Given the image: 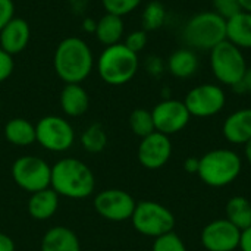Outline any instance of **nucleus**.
<instances>
[{"label": "nucleus", "instance_id": "4c0bfd02", "mask_svg": "<svg viewBox=\"0 0 251 251\" xmlns=\"http://www.w3.org/2000/svg\"><path fill=\"white\" fill-rule=\"evenodd\" d=\"M184 168L187 172L190 174H197L199 171V159H194V157H188L184 163Z\"/></svg>", "mask_w": 251, "mask_h": 251}, {"label": "nucleus", "instance_id": "b1692460", "mask_svg": "<svg viewBox=\"0 0 251 251\" xmlns=\"http://www.w3.org/2000/svg\"><path fill=\"white\" fill-rule=\"evenodd\" d=\"M226 219L240 231L251 226V203L241 196L232 197L226 203Z\"/></svg>", "mask_w": 251, "mask_h": 251}, {"label": "nucleus", "instance_id": "1a4fd4ad", "mask_svg": "<svg viewBox=\"0 0 251 251\" xmlns=\"http://www.w3.org/2000/svg\"><path fill=\"white\" fill-rule=\"evenodd\" d=\"M10 174L15 184L31 194L50 187L51 166L41 157L31 154L18 157L12 165Z\"/></svg>", "mask_w": 251, "mask_h": 251}, {"label": "nucleus", "instance_id": "7ed1b4c3", "mask_svg": "<svg viewBox=\"0 0 251 251\" xmlns=\"http://www.w3.org/2000/svg\"><path fill=\"white\" fill-rule=\"evenodd\" d=\"M140 66L138 54L131 51L124 43L107 46L97 59V72L103 82L109 85L128 84Z\"/></svg>", "mask_w": 251, "mask_h": 251}, {"label": "nucleus", "instance_id": "393cba45", "mask_svg": "<svg viewBox=\"0 0 251 251\" xmlns=\"http://www.w3.org/2000/svg\"><path fill=\"white\" fill-rule=\"evenodd\" d=\"M81 146L88 153H100L107 146V134L100 124H91L81 134Z\"/></svg>", "mask_w": 251, "mask_h": 251}, {"label": "nucleus", "instance_id": "5701e85b", "mask_svg": "<svg viewBox=\"0 0 251 251\" xmlns=\"http://www.w3.org/2000/svg\"><path fill=\"white\" fill-rule=\"evenodd\" d=\"M199 59L191 49H179L175 50L168 59V71L175 78H190L197 72Z\"/></svg>", "mask_w": 251, "mask_h": 251}, {"label": "nucleus", "instance_id": "f8f14e48", "mask_svg": "<svg viewBox=\"0 0 251 251\" xmlns=\"http://www.w3.org/2000/svg\"><path fill=\"white\" fill-rule=\"evenodd\" d=\"M151 116L154 129L168 137L182 131L191 119L185 103L175 99H165L157 103L151 110Z\"/></svg>", "mask_w": 251, "mask_h": 251}, {"label": "nucleus", "instance_id": "e433bc0d", "mask_svg": "<svg viewBox=\"0 0 251 251\" xmlns=\"http://www.w3.org/2000/svg\"><path fill=\"white\" fill-rule=\"evenodd\" d=\"M0 251H15L13 240L9 235L1 234V232H0Z\"/></svg>", "mask_w": 251, "mask_h": 251}, {"label": "nucleus", "instance_id": "ddd939ff", "mask_svg": "<svg viewBox=\"0 0 251 251\" xmlns=\"http://www.w3.org/2000/svg\"><path fill=\"white\" fill-rule=\"evenodd\" d=\"M200 240L207 251H235L240 247L241 231L228 219H218L203 228Z\"/></svg>", "mask_w": 251, "mask_h": 251}, {"label": "nucleus", "instance_id": "dca6fc26", "mask_svg": "<svg viewBox=\"0 0 251 251\" xmlns=\"http://www.w3.org/2000/svg\"><path fill=\"white\" fill-rule=\"evenodd\" d=\"M222 134L231 144H246L251 140V109H240L231 113L224 125Z\"/></svg>", "mask_w": 251, "mask_h": 251}, {"label": "nucleus", "instance_id": "c85d7f7f", "mask_svg": "<svg viewBox=\"0 0 251 251\" xmlns=\"http://www.w3.org/2000/svg\"><path fill=\"white\" fill-rule=\"evenodd\" d=\"M151 251H187L185 244L174 231L154 238Z\"/></svg>", "mask_w": 251, "mask_h": 251}, {"label": "nucleus", "instance_id": "412c9836", "mask_svg": "<svg viewBox=\"0 0 251 251\" xmlns=\"http://www.w3.org/2000/svg\"><path fill=\"white\" fill-rule=\"evenodd\" d=\"M124 32H125L124 19L121 16H116L112 13H104L97 21L96 31H94L97 41L101 43L104 47L121 43Z\"/></svg>", "mask_w": 251, "mask_h": 251}, {"label": "nucleus", "instance_id": "58836bf2", "mask_svg": "<svg viewBox=\"0 0 251 251\" xmlns=\"http://www.w3.org/2000/svg\"><path fill=\"white\" fill-rule=\"evenodd\" d=\"M96 24H97V21H94L93 18H85L84 22H82V29L85 32H94L96 31Z\"/></svg>", "mask_w": 251, "mask_h": 251}, {"label": "nucleus", "instance_id": "6ab92c4d", "mask_svg": "<svg viewBox=\"0 0 251 251\" xmlns=\"http://www.w3.org/2000/svg\"><path fill=\"white\" fill-rule=\"evenodd\" d=\"M59 196L50 187L32 193L28 200V213L35 221H49L59 209Z\"/></svg>", "mask_w": 251, "mask_h": 251}, {"label": "nucleus", "instance_id": "4468645a", "mask_svg": "<svg viewBox=\"0 0 251 251\" xmlns=\"http://www.w3.org/2000/svg\"><path fill=\"white\" fill-rule=\"evenodd\" d=\"M172 156L171 138L162 132H151L150 135L141 138L137 157L141 166L154 171L163 168Z\"/></svg>", "mask_w": 251, "mask_h": 251}, {"label": "nucleus", "instance_id": "423d86ee", "mask_svg": "<svg viewBox=\"0 0 251 251\" xmlns=\"http://www.w3.org/2000/svg\"><path fill=\"white\" fill-rule=\"evenodd\" d=\"M247 68L243 50L228 40L210 50V69L215 78L224 85L234 88L243 79Z\"/></svg>", "mask_w": 251, "mask_h": 251}, {"label": "nucleus", "instance_id": "4be33fe9", "mask_svg": "<svg viewBox=\"0 0 251 251\" xmlns=\"http://www.w3.org/2000/svg\"><path fill=\"white\" fill-rule=\"evenodd\" d=\"M4 138L16 147H28L35 143V125L24 118H12L4 125Z\"/></svg>", "mask_w": 251, "mask_h": 251}, {"label": "nucleus", "instance_id": "cd10ccee", "mask_svg": "<svg viewBox=\"0 0 251 251\" xmlns=\"http://www.w3.org/2000/svg\"><path fill=\"white\" fill-rule=\"evenodd\" d=\"M141 4V0H101V6L106 13H112L124 18L129 15Z\"/></svg>", "mask_w": 251, "mask_h": 251}, {"label": "nucleus", "instance_id": "7c9ffc66", "mask_svg": "<svg viewBox=\"0 0 251 251\" xmlns=\"http://www.w3.org/2000/svg\"><path fill=\"white\" fill-rule=\"evenodd\" d=\"M147 41H149V37H147V31L144 29H135V31H131L124 44L134 53H140L141 50H144V47L147 46Z\"/></svg>", "mask_w": 251, "mask_h": 251}, {"label": "nucleus", "instance_id": "a19ab883", "mask_svg": "<svg viewBox=\"0 0 251 251\" xmlns=\"http://www.w3.org/2000/svg\"><path fill=\"white\" fill-rule=\"evenodd\" d=\"M238 1H240V6H241L243 10L251 13V0H238Z\"/></svg>", "mask_w": 251, "mask_h": 251}, {"label": "nucleus", "instance_id": "c9c22d12", "mask_svg": "<svg viewBox=\"0 0 251 251\" xmlns=\"http://www.w3.org/2000/svg\"><path fill=\"white\" fill-rule=\"evenodd\" d=\"M238 249L241 251H251V226L241 231V240Z\"/></svg>", "mask_w": 251, "mask_h": 251}, {"label": "nucleus", "instance_id": "f704fd0d", "mask_svg": "<svg viewBox=\"0 0 251 251\" xmlns=\"http://www.w3.org/2000/svg\"><path fill=\"white\" fill-rule=\"evenodd\" d=\"M147 69H149V72L153 74V75H160V74L163 72L165 66H163V62H162L159 57L151 56V57L149 59V62H147Z\"/></svg>", "mask_w": 251, "mask_h": 251}, {"label": "nucleus", "instance_id": "ea45409f", "mask_svg": "<svg viewBox=\"0 0 251 251\" xmlns=\"http://www.w3.org/2000/svg\"><path fill=\"white\" fill-rule=\"evenodd\" d=\"M244 154H246V159L249 160V163L251 165V140L244 144Z\"/></svg>", "mask_w": 251, "mask_h": 251}, {"label": "nucleus", "instance_id": "f257e3e1", "mask_svg": "<svg viewBox=\"0 0 251 251\" xmlns=\"http://www.w3.org/2000/svg\"><path fill=\"white\" fill-rule=\"evenodd\" d=\"M94 66V56L88 43L79 37L63 38L53 54V69L65 84H81Z\"/></svg>", "mask_w": 251, "mask_h": 251}, {"label": "nucleus", "instance_id": "72a5a7b5", "mask_svg": "<svg viewBox=\"0 0 251 251\" xmlns=\"http://www.w3.org/2000/svg\"><path fill=\"white\" fill-rule=\"evenodd\" d=\"M237 93H251V68H247L243 79L234 87Z\"/></svg>", "mask_w": 251, "mask_h": 251}, {"label": "nucleus", "instance_id": "0eeeda50", "mask_svg": "<svg viewBox=\"0 0 251 251\" xmlns=\"http://www.w3.org/2000/svg\"><path fill=\"white\" fill-rule=\"evenodd\" d=\"M131 222L138 234L150 238L162 237L175 228L174 213L166 206L151 200L137 203Z\"/></svg>", "mask_w": 251, "mask_h": 251}, {"label": "nucleus", "instance_id": "aec40b11", "mask_svg": "<svg viewBox=\"0 0 251 251\" xmlns=\"http://www.w3.org/2000/svg\"><path fill=\"white\" fill-rule=\"evenodd\" d=\"M226 40L238 49H251V13L241 10L226 21Z\"/></svg>", "mask_w": 251, "mask_h": 251}, {"label": "nucleus", "instance_id": "a878e982", "mask_svg": "<svg viewBox=\"0 0 251 251\" xmlns=\"http://www.w3.org/2000/svg\"><path fill=\"white\" fill-rule=\"evenodd\" d=\"M166 21V9L160 1H150L143 10L141 15V24L144 31H156L163 26Z\"/></svg>", "mask_w": 251, "mask_h": 251}, {"label": "nucleus", "instance_id": "39448f33", "mask_svg": "<svg viewBox=\"0 0 251 251\" xmlns=\"http://www.w3.org/2000/svg\"><path fill=\"white\" fill-rule=\"evenodd\" d=\"M182 38L191 50H212L226 40V21L213 10L199 12L188 19Z\"/></svg>", "mask_w": 251, "mask_h": 251}, {"label": "nucleus", "instance_id": "f3484780", "mask_svg": "<svg viewBox=\"0 0 251 251\" xmlns=\"http://www.w3.org/2000/svg\"><path fill=\"white\" fill-rule=\"evenodd\" d=\"M62 112L69 118L82 116L90 107V97L81 84H65L59 97Z\"/></svg>", "mask_w": 251, "mask_h": 251}, {"label": "nucleus", "instance_id": "2eb2a0df", "mask_svg": "<svg viewBox=\"0 0 251 251\" xmlns=\"http://www.w3.org/2000/svg\"><path fill=\"white\" fill-rule=\"evenodd\" d=\"M31 38L29 24L24 18L15 16L10 22H7L0 31V49L15 56L24 51Z\"/></svg>", "mask_w": 251, "mask_h": 251}, {"label": "nucleus", "instance_id": "f03ea898", "mask_svg": "<svg viewBox=\"0 0 251 251\" xmlns=\"http://www.w3.org/2000/svg\"><path fill=\"white\" fill-rule=\"evenodd\" d=\"M50 188L59 197L82 200L93 196L96 176L90 166L75 157H63L51 166Z\"/></svg>", "mask_w": 251, "mask_h": 251}, {"label": "nucleus", "instance_id": "c756f323", "mask_svg": "<svg viewBox=\"0 0 251 251\" xmlns=\"http://www.w3.org/2000/svg\"><path fill=\"white\" fill-rule=\"evenodd\" d=\"M212 7L213 12L218 13L225 21L231 19L232 16L243 10L238 0H212Z\"/></svg>", "mask_w": 251, "mask_h": 251}, {"label": "nucleus", "instance_id": "473e14b6", "mask_svg": "<svg viewBox=\"0 0 251 251\" xmlns=\"http://www.w3.org/2000/svg\"><path fill=\"white\" fill-rule=\"evenodd\" d=\"M13 18H15V3H13V0H0V31Z\"/></svg>", "mask_w": 251, "mask_h": 251}, {"label": "nucleus", "instance_id": "2f4dec72", "mask_svg": "<svg viewBox=\"0 0 251 251\" xmlns=\"http://www.w3.org/2000/svg\"><path fill=\"white\" fill-rule=\"evenodd\" d=\"M13 69H15L13 56H10L9 53L0 49V84L4 82L12 75Z\"/></svg>", "mask_w": 251, "mask_h": 251}, {"label": "nucleus", "instance_id": "20e7f679", "mask_svg": "<svg viewBox=\"0 0 251 251\" xmlns=\"http://www.w3.org/2000/svg\"><path fill=\"white\" fill-rule=\"evenodd\" d=\"M243 162L238 153L229 149H216L199 159L197 175L213 188H222L232 184L241 174Z\"/></svg>", "mask_w": 251, "mask_h": 251}, {"label": "nucleus", "instance_id": "9d476101", "mask_svg": "<svg viewBox=\"0 0 251 251\" xmlns=\"http://www.w3.org/2000/svg\"><path fill=\"white\" fill-rule=\"evenodd\" d=\"M93 204L94 210L103 219L110 222H125L131 221L137 201L129 193L124 190L109 188L97 193Z\"/></svg>", "mask_w": 251, "mask_h": 251}, {"label": "nucleus", "instance_id": "6e6552de", "mask_svg": "<svg viewBox=\"0 0 251 251\" xmlns=\"http://www.w3.org/2000/svg\"><path fill=\"white\" fill-rule=\"evenodd\" d=\"M35 143L51 153L68 151L75 143L74 126L62 116H43L35 125Z\"/></svg>", "mask_w": 251, "mask_h": 251}, {"label": "nucleus", "instance_id": "9b49d317", "mask_svg": "<svg viewBox=\"0 0 251 251\" xmlns=\"http://www.w3.org/2000/svg\"><path fill=\"white\" fill-rule=\"evenodd\" d=\"M184 103L191 116L210 118L222 112L226 96L218 84H201L188 91Z\"/></svg>", "mask_w": 251, "mask_h": 251}, {"label": "nucleus", "instance_id": "79ce46f5", "mask_svg": "<svg viewBox=\"0 0 251 251\" xmlns=\"http://www.w3.org/2000/svg\"><path fill=\"white\" fill-rule=\"evenodd\" d=\"M0 109H1V99H0Z\"/></svg>", "mask_w": 251, "mask_h": 251}, {"label": "nucleus", "instance_id": "a211bd4d", "mask_svg": "<svg viewBox=\"0 0 251 251\" xmlns=\"http://www.w3.org/2000/svg\"><path fill=\"white\" fill-rule=\"evenodd\" d=\"M41 251H82L76 234L68 226H53L47 229L41 240Z\"/></svg>", "mask_w": 251, "mask_h": 251}, {"label": "nucleus", "instance_id": "bb28decb", "mask_svg": "<svg viewBox=\"0 0 251 251\" xmlns=\"http://www.w3.org/2000/svg\"><path fill=\"white\" fill-rule=\"evenodd\" d=\"M129 128L140 138H144V137L150 135L151 132H154L156 129H154L151 112L147 109L132 110V113L129 115Z\"/></svg>", "mask_w": 251, "mask_h": 251}]
</instances>
